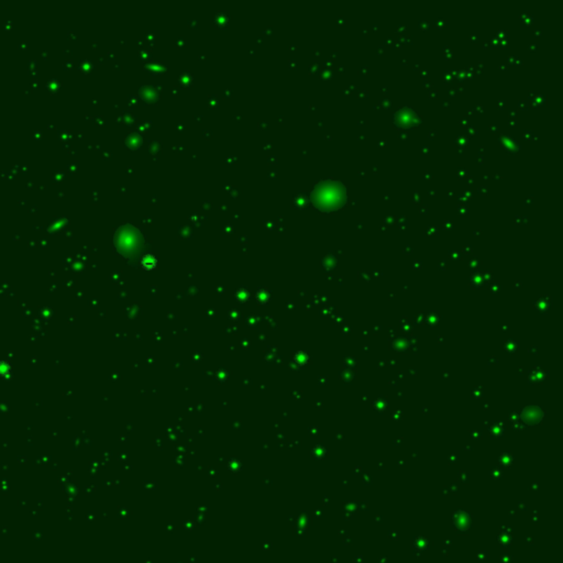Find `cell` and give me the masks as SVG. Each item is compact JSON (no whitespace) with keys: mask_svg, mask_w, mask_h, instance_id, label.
I'll list each match as a JSON object with an SVG mask.
<instances>
[{"mask_svg":"<svg viewBox=\"0 0 563 563\" xmlns=\"http://www.w3.org/2000/svg\"><path fill=\"white\" fill-rule=\"evenodd\" d=\"M311 199L315 206L320 211H334L345 205L347 194L345 186L341 183L327 180L317 186Z\"/></svg>","mask_w":563,"mask_h":563,"instance_id":"cell-1","label":"cell"},{"mask_svg":"<svg viewBox=\"0 0 563 563\" xmlns=\"http://www.w3.org/2000/svg\"><path fill=\"white\" fill-rule=\"evenodd\" d=\"M501 142L504 144L505 148H506L508 151L515 152L517 151V144L514 140L511 139V138H503L501 139Z\"/></svg>","mask_w":563,"mask_h":563,"instance_id":"cell-3","label":"cell"},{"mask_svg":"<svg viewBox=\"0 0 563 563\" xmlns=\"http://www.w3.org/2000/svg\"><path fill=\"white\" fill-rule=\"evenodd\" d=\"M394 122H395V126L399 127V128L407 130V129L414 128L418 124V116L412 108L405 107V108L399 109L395 113Z\"/></svg>","mask_w":563,"mask_h":563,"instance_id":"cell-2","label":"cell"}]
</instances>
